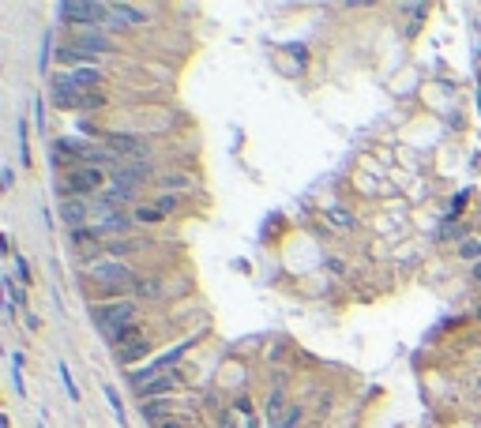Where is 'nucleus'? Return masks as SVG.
Masks as SVG:
<instances>
[{
    "label": "nucleus",
    "instance_id": "1",
    "mask_svg": "<svg viewBox=\"0 0 481 428\" xmlns=\"http://www.w3.org/2000/svg\"><path fill=\"white\" fill-rule=\"evenodd\" d=\"M110 173L98 166H75L64 177H57V199H90L105 188Z\"/></svg>",
    "mask_w": 481,
    "mask_h": 428
},
{
    "label": "nucleus",
    "instance_id": "2",
    "mask_svg": "<svg viewBox=\"0 0 481 428\" xmlns=\"http://www.w3.org/2000/svg\"><path fill=\"white\" fill-rule=\"evenodd\" d=\"M87 278L90 282H98L110 297L117 301L125 289H136V271H132L128 263H120V260H102V263H95V267H87Z\"/></svg>",
    "mask_w": 481,
    "mask_h": 428
},
{
    "label": "nucleus",
    "instance_id": "3",
    "mask_svg": "<svg viewBox=\"0 0 481 428\" xmlns=\"http://www.w3.org/2000/svg\"><path fill=\"white\" fill-rule=\"evenodd\" d=\"M90 319H95V327L110 338V334H117L120 327L136 323V304L117 297V301H102V304H90Z\"/></svg>",
    "mask_w": 481,
    "mask_h": 428
},
{
    "label": "nucleus",
    "instance_id": "4",
    "mask_svg": "<svg viewBox=\"0 0 481 428\" xmlns=\"http://www.w3.org/2000/svg\"><path fill=\"white\" fill-rule=\"evenodd\" d=\"M57 16L72 26H105L110 23V4H98V0H64L57 4Z\"/></svg>",
    "mask_w": 481,
    "mask_h": 428
},
{
    "label": "nucleus",
    "instance_id": "5",
    "mask_svg": "<svg viewBox=\"0 0 481 428\" xmlns=\"http://www.w3.org/2000/svg\"><path fill=\"white\" fill-rule=\"evenodd\" d=\"M49 95H53V105H57V109H90V105H102L98 95H87V90L72 87L68 72L53 75V90H49Z\"/></svg>",
    "mask_w": 481,
    "mask_h": 428
},
{
    "label": "nucleus",
    "instance_id": "6",
    "mask_svg": "<svg viewBox=\"0 0 481 428\" xmlns=\"http://www.w3.org/2000/svg\"><path fill=\"white\" fill-rule=\"evenodd\" d=\"M132 225H136V214H128V210H110V214H102V218L90 222V230H95L102 240H120V237L132 233Z\"/></svg>",
    "mask_w": 481,
    "mask_h": 428
},
{
    "label": "nucleus",
    "instance_id": "7",
    "mask_svg": "<svg viewBox=\"0 0 481 428\" xmlns=\"http://www.w3.org/2000/svg\"><path fill=\"white\" fill-rule=\"evenodd\" d=\"M57 210H60V222L68 225V233L90 225V203L87 199H57Z\"/></svg>",
    "mask_w": 481,
    "mask_h": 428
},
{
    "label": "nucleus",
    "instance_id": "8",
    "mask_svg": "<svg viewBox=\"0 0 481 428\" xmlns=\"http://www.w3.org/2000/svg\"><path fill=\"white\" fill-rule=\"evenodd\" d=\"M151 177V162H117L110 169V184H125V188H139Z\"/></svg>",
    "mask_w": 481,
    "mask_h": 428
},
{
    "label": "nucleus",
    "instance_id": "9",
    "mask_svg": "<svg viewBox=\"0 0 481 428\" xmlns=\"http://www.w3.org/2000/svg\"><path fill=\"white\" fill-rule=\"evenodd\" d=\"M72 46H79L83 53H102V49H110L113 46V38L102 31V26H75V34H72Z\"/></svg>",
    "mask_w": 481,
    "mask_h": 428
},
{
    "label": "nucleus",
    "instance_id": "10",
    "mask_svg": "<svg viewBox=\"0 0 481 428\" xmlns=\"http://www.w3.org/2000/svg\"><path fill=\"white\" fill-rule=\"evenodd\" d=\"M177 383H181V372H162V376L143 380V383H132V387H136V395L143 398V402H151L154 395H166V391H173Z\"/></svg>",
    "mask_w": 481,
    "mask_h": 428
},
{
    "label": "nucleus",
    "instance_id": "11",
    "mask_svg": "<svg viewBox=\"0 0 481 428\" xmlns=\"http://www.w3.org/2000/svg\"><path fill=\"white\" fill-rule=\"evenodd\" d=\"M230 410H233V417H237V428H260L256 406H252V398H248V395H237Z\"/></svg>",
    "mask_w": 481,
    "mask_h": 428
},
{
    "label": "nucleus",
    "instance_id": "12",
    "mask_svg": "<svg viewBox=\"0 0 481 428\" xmlns=\"http://www.w3.org/2000/svg\"><path fill=\"white\" fill-rule=\"evenodd\" d=\"M57 60H60V64H72L75 72H79V68H95V57H90V53H83L79 46H72V42H64V46L57 49Z\"/></svg>",
    "mask_w": 481,
    "mask_h": 428
},
{
    "label": "nucleus",
    "instance_id": "13",
    "mask_svg": "<svg viewBox=\"0 0 481 428\" xmlns=\"http://www.w3.org/2000/svg\"><path fill=\"white\" fill-rule=\"evenodd\" d=\"M147 353H151V342H147V338H136V342L117 346V350H113L117 365H136V360H139V357H147Z\"/></svg>",
    "mask_w": 481,
    "mask_h": 428
},
{
    "label": "nucleus",
    "instance_id": "14",
    "mask_svg": "<svg viewBox=\"0 0 481 428\" xmlns=\"http://www.w3.org/2000/svg\"><path fill=\"white\" fill-rule=\"evenodd\" d=\"M324 222L335 225V230H342V233H350L354 225H357V218L346 207H324Z\"/></svg>",
    "mask_w": 481,
    "mask_h": 428
},
{
    "label": "nucleus",
    "instance_id": "15",
    "mask_svg": "<svg viewBox=\"0 0 481 428\" xmlns=\"http://www.w3.org/2000/svg\"><path fill=\"white\" fill-rule=\"evenodd\" d=\"M68 79H72V87H79V90H95L98 83H102V68H79V72H68Z\"/></svg>",
    "mask_w": 481,
    "mask_h": 428
},
{
    "label": "nucleus",
    "instance_id": "16",
    "mask_svg": "<svg viewBox=\"0 0 481 428\" xmlns=\"http://www.w3.org/2000/svg\"><path fill=\"white\" fill-rule=\"evenodd\" d=\"M173 410H177V402H173V398H151V402H143V417L158 424V421H162L166 413H173Z\"/></svg>",
    "mask_w": 481,
    "mask_h": 428
},
{
    "label": "nucleus",
    "instance_id": "17",
    "mask_svg": "<svg viewBox=\"0 0 481 428\" xmlns=\"http://www.w3.org/2000/svg\"><path fill=\"white\" fill-rule=\"evenodd\" d=\"M455 256L462 263H481V237H466L462 245L455 248Z\"/></svg>",
    "mask_w": 481,
    "mask_h": 428
},
{
    "label": "nucleus",
    "instance_id": "18",
    "mask_svg": "<svg viewBox=\"0 0 481 428\" xmlns=\"http://www.w3.org/2000/svg\"><path fill=\"white\" fill-rule=\"evenodd\" d=\"M158 184H162V188H196V181L189 177V173H162Z\"/></svg>",
    "mask_w": 481,
    "mask_h": 428
},
{
    "label": "nucleus",
    "instance_id": "19",
    "mask_svg": "<svg viewBox=\"0 0 481 428\" xmlns=\"http://www.w3.org/2000/svg\"><path fill=\"white\" fill-rule=\"evenodd\" d=\"M110 8H113V16H120L125 23H147V16L139 8H132V4H110Z\"/></svg>",
    "mask_w": 481,
    "mask_h": 428
},
{
    "label": "nucleus",
    "instance_id": "20",
    "mask_svg": "<svg viewBox=\"0 0 481 428\" xmlns=\"http://www.w3.org/2000/svg\"><path fill=\"white\" fill-rule=\"evenodd\" d=\"M162 218H166V214L158 210L154 203H151V207H139V210H136V225H154V222H162Z\"/></svg>",
    "mask_w": 481,
    "mask_h": 428
},
{
    "label": "nucleus",
    "instance_id": "21",
    "mask_svg": "<svg viewBox=\"0 0 481 428\" xmlns=\"http://www.w3.org/2000/svg\"><path fill=\"white\" fill-rule=\"evenodd\" d=\"M4 289H8V301H11V304H26V289H23L11 274H4Z\"/></svg>",
    "mask_w": 481,
    "mask_h": 428
},
{
    "label": "nucleus",
    "instance_id": "22",
    "mask_svg": "<svg viewBox=\"0 0 481 428\" xmlns=\"http://www.w3.org/2000/svg\"><path fill=\"white\" fill-rule=\"evenodd\" d=\"M154 207L162 210V214H173V210L181 207V196H177V192H162V196L154 199Z\"/></svg>",
    "mask_w": 481,
    "mask_h": 428
},
{
    "label": "nucleus",
    "instance_id": "23",
    "mask_svg": "<svg viewBox=\"0 0 481 428\" xmlns=\"http://www.w3.org/2000/svg\"><path fill=\"white\" fill-rule=\"evenodd\" d=\"M19 158H23V166L31 169V146H26V120H19Z\"/></svg>",
    "mask_w": 481,
    "mask_h": 428
},
{
    "label": "nucleus",
    "instance_id": "24",
    "mask_svg": "<svg viewBox=\"0 0 481 428\" xmlns=\"http://www.w3.org/2000/svg\"><path fill=\"white\" fill-rule=\"evenodd\" d=\"M136 293H139V297H158V278H139Z\"/></svg>",
    "mask_w": 481,
    "mask_h": 428
},
{
    "label": "nucleus",
    "instance_id": "25",
    "mask_svg": "<svg viewBox=\"0 0 481 428\" xmlns=\"http://www.w3.org/2000/svg\"><path fill=\"white\" fill-rule=\"evenodd\" d=\"M60 380H64V391H68V398H72V402H79V387H75L72 376H68V365H60Z\"/></svg>",
    "mask_w": 481,
    "mask_h": 428
},
{
    "label": "nucleus",
    "instance_id": "26",
    "mask_svg": "<svg viewBox=\"0 0 481 428\" xmlns=\"http://www.w3.org/2000/svg\"><path fill=\"white\" fill-rule=\"evenodd\" d=\"M105 398H110V406H113V413H117V421L125 424V406H120V395L113 391V387H105Z\"/></svg>",
    "mask_w": 481,
    "mask_h": 428
},
{
    "label": "nucleus",
    "instance_id": "27",
    "mask_svg": "<svg viewBox=\"0 0 481 428\" xmlns=\"http://www.w3.org/2000/svg\"><path fill=\"white\" fill-rule=\"evenodd\" d=\"M16 260V274H19V282H31V267H26V260H19V256H11Z\"/></svg>",
    "mask_w": 481,
    "mask_h": 428
},
{
    "label": "nucleus",
    "instance_id": "28",
    "mask_svg": "<svg viewBox=\"0 0 481 428\" xmlns=\"http://www.w3.org/2000/svg\"><path fill=\"white\" fill-rule=\"evenodd\" d=\"M470 278H474V282L481 286V263H474V271H470Z\"/></svg>",
    "mask_w": 481,
    "mask_h": 428
},
{
    "label": "nucleus",
    "instance_id": "29",
    "mask_svg": "<svg viewBox=\"0 0 481 428\" xmlns=\"http://www.w3.org/2000/svg\"><path fill=\"white\" fill-rule=\"evenodd\" d=\"M474 391H477V395H481V376H477V380H474Z\"/></svg>",
    "mask_w": 481,
    "mask_h": 428
},
{
    "label": "nucleus",
    "instance_id": "30",
    "mask_svg": "<svg viewBox=\"0 0 481 428\" xmlns=\"http://www.w3.org/2000/svg\"><path fill=\"white\" fill-rule=\"evenodd\" d=\"M477 319H481V304H477Z\"/></svg>",
    "mask_w": 481,
    "mask_h": 428
}]
</instances>
